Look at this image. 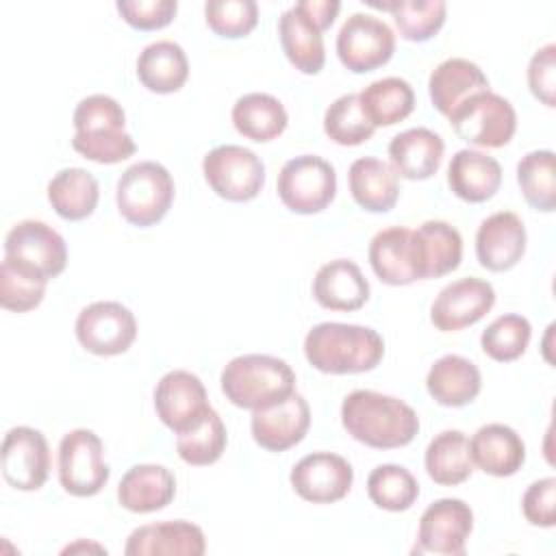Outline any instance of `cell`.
<instances>
[{"mask_svg": "<svg viewBox=\"0 0 556 556\" xmlns=\"http://www.w3.org/2000/svg\"><path fill=\"white\" fill-rule=\"evenodd\" d=\"M324 30L298 7H289L278 20L282 52L302 74H319L326 63Z\"/></svg>", "mask_w": 556, "mask_h": 556, "instance_id": "27", "label": "cell"}, {"mask_svg": "<svg viewBox=\"0 0 556 556\" xmlns=\"http://www.w3.org/2000/svg\"><path fill=\"white\" fill-rule=\"evenodd\" d=\"M528 87L532 96L545 106H556V46L539 48L528 63Z\"/></svg>", "mask_w": 556, "mask_h": 556, "instance_id": "46", "label": "cell"}, {"mask_svg": "<svg viewBox=\"0 0 556 556\" xmlns=\"http://www.w3.org/2000/svg\"><path fill=\"white\" fill-rule=\"evenodd\" d=\"M471 530L473 510L469 508V504L458 497L434 500L421 513L415 552L463 556Z\"/></svg>", "mask_w": 556, "mask_h": 556, "instance_id": "13", "label": "cell"}, {"mask_svg": "<svg viewBox=\"0 0 556 556\" xmlns=\"http://www.w3.org/2000/svg\"><path fill=\"white\" fill-rule=\"evenodd\" d=\"M74 330L87 352L96 356H117L135 343L137 319L122 302L100 300L78 313Z\"/></svg>", "mask_w": 556, "mask_h": 556, "instance_id": "10", "label": "cell"}, {"mask_svg": "<svg viewBox=\"0 0 556 556\" xmlns=\"http://www.w3.org/2000/svg\"><path fill=\"white\" fill-rule=\"evenodd\" d=\"M354 202L369 213H389L400 198V182L393 167L376 156H361L348 172Z\"/></svg>", "mask_w": 556, "mask_h": 556, "instance_id": "30", "label": "cell"}, {"mask_svg": "<svg viewBox=\"0 0 556 556\" xmlns=\"http://www.w3.org/2000/svg\"><path fill=\"white\" fill-rule=\"evenodd\" d=\"M98 200V180L83 167H65L48 182V202L54 213L67 222L87 219L96 211Z\"/></svg>", "mask_w": 556, "mask_h": 556, "instance_id": "33", "label": "cell"}, {"mask_svg": "<svg viewBox=\"0 0 556 556\" xmlns=\"http://www.w3.org/2000/svg\"><path fill=\"white\" fill-rule=\"evenodd\" d=\"M48 278L20 261L7 258L0 265V304L13 313H26L41 304Z\"/></svg>", "mask_w": 556, "mask_h": 556, "instance_id": "38", "label": "cell"}, {"mask_svg": "<svg viewBox=\"0 0 556 556\" xmlns=\"http://www.w3.org/2000/svg\"><path fill=\"white\" fill-rule=\"evenodd\" d=\"M484 89H489V78L480 70V65L463 56L445 59L432 70L428 78V93L432 106L445 117L469 96Z\"/></svg>", "mask_w": 556, "mask_h": 556, "instance_id": "28", "label": "cell"}, {"mask_svg": "<svg viewBox=\"0 0 556 556\" xmlns=\"http://www.w3.org/2000/svg\"><path fill=\"white\" fill-rule=\"evenodd\" d=\"M424 465L428 476L441 486H456L473 473L469 439L460 430L439 432L426 447Z\"/></svg>", "mask_w": 556, "mask_h": 556, "instance_id": "35", "label": "cell"}, {"mask_svg": "<svg viewBox=\"0 0 556 556\" xmlns=\"http://www.w3.org/2000/svg\"><path fill=\"white\" fill-rule=\"evenodd\" d=\"M469 452L473 465L495 478L517 473L526 460L523 439L506 424H486L478 428L469 441Z\"/></svg>", "mask_w": 556, "mask_h": 556, "instance_id": "24", "label": "cell"}, {"mask_svg": "<svg viewBox=\"0 0 556 556\" xmlns=\"http://www.w3.org/2000/svg\"><path fill=\"white\" fill-rule=\"evenodd\" d=\"M321 30L330 28L339 9H341V2L339 0H300L295 2Z\"/></svg>", "mask_w": 556, "mask_h": 556, "instance_id": "48", "label": "cell"}, {"mask_svg": "<svg viewBox=\"0 0 556 556\" xmlns=\"http://www.w3.org/2000/svg\"><path fill=\"white\" fill-rule=\"evenodd\" d=\"M358 102L374 128L393 126L413 113L415 91L408 80L400 76H387L367 85L358 93Z\"/></svg>", "mask_w": 556, "mask_h": 556, "instance_id": "36", "label": "cell"}, {"mask_svg": "<svg viewBox=\"0 0 556 556\" xmlns=\"http://www.w3.org/2000/svg\"><path fill=\"white\" fill-rule=\"evenodd\" d=\"M426 389L441 406L458 408L478 397L482 389V376L469 358L445 354L428 369Z\"/></svg>", "mask_w": 556, "mask_h": 556, "instance_id": "29", "label": "cell"}, {"mask_svg": "<svg viewBox=\"0 0 556 556\" xmlns=\"http://www.w3.org/2000/svg\"><path fill=\"white\" fill-rule=\"evenodd\" d=\"M410 250L417 280L441 278L460 265L463 237L452 224L428 219L410 230Z\"/></svg>", "mask_w": 556, "mask_h": 556, "instance_id": "19", "label": "cell"}, {"mask_svg": "<svg viewBox=\"0 0 556 556\" xmlns=\"http://www.w3.org/2000/svg\"><path fill=\"white\" fill-rule=\"evenodd\" d=\"M202 172L208 187L228 202H250L265 185L263 161L243 146H217L202 159Z\"/></svg>", "mask_w": 556, "mask_h": 556, "instance_id": "8", "label": "cell"}, {"mask_svg": "<svg viewBox=\"0 0 556 556\" xmlns=\"http://www.w3.org/2000/svg\"><path fill=\"white\" fill-rule=\"evenodd\" d=\"M208 28L226 39H239L254 30L258 7L254 0H208L204 4Z\"/></svg>", "mask_w": 556, "mask_h": 556, "instance_id": "44", "label": "cell"}, {"mask_svg": "<svg viewBox=\"0 0 556 556\" xmlns=\"http://www.w3.org/2000/svg\"><path fill=\"white\" fill-rule=\"evenodd\" d=\"M341 424L352 439L376 450L404 447L419 432V417L413 406L371 389H356L345 395Z\"/></svg>", "mask_w": 556, "mask_h": 556, "instance_id": "1", "label": "cell"}, {"mask_svg": "<svg viewBox=\"0 0 556 556\" xmlns=\"http://www.w3.org/2000/svg\"><path fill=\"white\" fill-rule=\"evenodd\" d=\"M176 495V478L174 473L154 463H143L130 467L119 484L117 500L130 513H154L165 508Z\"/></svg>", "mask_w": 556, "mask_h": 556, "instance_id": "26", "label": "cell"}, {"mask_svg": "<svg viewBox=\"0 0 556 556\" xmlns=\"http://www.w3.org/2000/svg\"><path fill=\"white\" fill-rule=\"evenodd\" d=\"M517 182L526 202L543 213L556 208V169L552 150H532L517 163Z\"/></svg>", "mask_w": 556, "mask_h": 556, "instance_id": "39", "label": "cell"}, {"mask_svg": "<svg viewBox=\"0 0 556 556\" xmlns=\"http://www.w3.org/2000/svg\"><path fill=\"white\" fill-rule=\"evenodd\" d=\"M313 298L328 311H356L369 300V282L348 258L324 263L313 278Z\"/></svg>", "mask_w": 556, "mask_h": 556, "instance_id": "23", "label": "cell"}, {"mask_svg": "<svg viewBox=\"0 0 556 556\" xmlns=\"http://www.w3.org/2000/svg\"><path fill=\"white\" fill-rule=\"evenodd\" d=\"M289 480L302 500L313 504H332L350 493L354 469L339 454L313 452L293 465Z\"/></svg>", "mask_w": 556, "mask_h": 556, "instance_id": "15", "label": "cell"}, {"mask_svg": "<svg viewBox=\"0 0 556 556\" xmlns=\"http://www.w3.org/2000/svg\"><path fill=\"white\" fill-rule=\"evenodd\" d=\"M111 469L102 439L87 428L70 430L59 443V482L74 497H91L104 489Z\"/></svg>", "mask_w": 556, "mask_h": 556, "instance_id": "9", "label": "cell"}, {"mask_svg": "<svg viewBox=\"0 0 556 556\" xmlns=\"http://www.w3.org/2000/svg\"><path fill=\"white\" fill-rule=\"evenodd\" d=\"M226 443H228L226 426H224L222 417L217 415V410L211 408V413L204 417V421L200 426H195L189 432L178 434L176 450H178V456L187 465L204 467V465H213L222 458Z\"/></svg>", "mask_w": 556, "mask_h": 556, "instance_id": "41", "label": "cell"}, {"mask_svg": "<svg viewBox=\"0 0 556 556\" xmlns=\"http://www.w3.org/2000/svg\"><path fill=\"white\" fill-rule=\"evenodd\" d=\"M523 517L539 528H554L556 523V478L547 476L532 482L521 497Z\"/></svg>", "mask_w": 556, "mask_h": 556, "instance_id": "47", "label": "cell"}, {"mask_svg": "<svg viewBox=\"0 0 556 556\" xmlns=\"http://www.w3.org/2000/svg\"><path fill=\"white\" fill-rule=\"evenodd\" d=\"M367 495L378 508L389 513H402L415 504L419 495V484L406 467L384 463L371 469L367 478Z\"/></svg>", "mask_w": 556, "mask_h": 556, "instance_id": "40", "label": "cell"}, {"mask_svg": "<svg viewBox=\"0 0 556 556\" xmlns=\"http://www.w3.org/2000/svg\"><path fill=\"white\" fill-rule=\"evenodd\" d=\"M443 139L426 128H408L395 135L389 143V165L406 180H426L437 174L443 161Z\"/></svg>", "mask_w": 556, "mask_h": 556, "instance_id": "22", "label": "cell"}, {"mask_svg": "<svg viewBox=\"0 0 556 556\" xmlns=\"http://www.w3.org/2000/svg\"><path fill=\"white\" fill-rule=\"evenodd\" d=\"M72 148L102 165L122 163L135 154V139L126 132L122 104L106 93H91L74 109Z\"/></svg>", "mask_w": 556, "mask_h": 556, "instance_id": "3", "label": "cell"}, {"mask_svg": "<svg viewBox=\"0 0 556 556\" xmlns=\"http://www.w3.org/2000/svg\"><path fill=\"white\" fill-rule=\"evenodd\" d=\"M304 356L321 374H363L378 367L384 341L367 326L321 321L306 332Z\"/></svg>", "mask_w": 556, "mask_h": 556, "instance_id": "2", "label": "cell"}, {"mask_svg": "<svg viewBox=\"0 0 556 556\" xmlns=\"http://www.w3.org/2000/svg\"><path fill=\"white\" fill-rule=\"evenodd\" d=\"M395 52L391 26L369 13H352L337 35V56L354 74L382 67Z\"/></svg>", "mask_w": 556, "mask_h": 556, "instance_id": "11", "label": "cell"}, {"mask_svg": "<svg viewBox=\"0 0 556 556\" xmlns=\"http://www.w3.org/2000/svg\"><path fill=\"white\" fill-rule=\"evenodd\" d=\"M369 263L374 274L393 287H404L417 280L410 250V228L391 226L374 235L369 250Z\"/></svg>", "mask_w": 556, "mask_h": 556, "instance_id": "32", "label": "cell"}, {"mask_svg": "<svg viewBox=\"0 0 556 556\" xmlns=\"http://www.w3.org/2000/svg\"><path fill=\"white\" fill-rule=\"evenodd\" d=\"M311 426V408L302 393L293 391L289 397L252 410V439L267 452H285L298 445Z\"/></svg>", "mask_w": 556, "mask_h": 556, "instance_id": "18", "label": "cell"}, {"mask_svg": "<svg viewBox=\"0 0 556 556\" xmlns=\"http://www.w3.org/2000/svg\"><path fill=\"white\" fill-rule=\"evenodd\" d=\"M204 552L202 528L185 519L139 526L124 545L126 556H202Z\"/></svg>", "mask_w": 556, "mask_h": 556, "instance_id": "21", "label": "cell"}, {"mask_svg": "<svg viewBox=\"0 0 556 556\" xmlns=\"http://www.w3.org/2000/svg\"><path fill=\"white\" fill-rule=\"evenodd\" d=\"M495 304V289L482 278H460L445 285L430 306V321L441 332L463 330L480 321Z\"/></svg>", "mask_w": 556, "mask_h": 556, "instance_id": "16", "label": "cell"}, {"mask_svg": "<svg viewBox=\"0 0 556 556\" xmlns=\"http://www.w3.org/2000/svg\"><path fill=\"white\" fill-rule=\"evenodd\" d=\"M369 4L389 11L406 41H428L434 37L441 30L447 13V4L443 0H393Z\"/></svg>", "mask_w": 556, "mask_h": 556, "instance_id": "37", "label": "cell"}, {"mask_svg": "<svg viewBox=\"0 0 556 556\" xmlns=\"http://www.w3.org/2000/svg\"><path fill=\"white\" fill-rule=\"evenodd\" d=\"M0 469L7 484L17 491H37L50 473V447L46 437L30 426L11 428L0 447Z\"/></svg>", "mask_w": 556, "mask_h": 556, "instance_id": "14", "label": "cell"}, {"mask_svg": "<svg viewBox=\"0 0 556 556\" xmlns=\"http://www.w3.org/2000/svg\"><path fill=\"white\" fill-rule=\"evenodd\" d=\"M447 117L454 132L478 148H502L517 130L513 104L491 89L469 96Z\"/></svg>", "mask_w": 556, "mask_h": 556, "instance_id": "6", "label": "cell"}, {"mask_svg": "<svg viewBox=\"0 0 556 556\" xmlns=\"http://www.w3.org/2000/svg\"><path fill=\"white\" fill-rule=\"evenodd\" d=\"M530 337H532L530 321L523 315L508 313V315H500L482 330L480 345L489 358L497 363H510L526 352Z\"/></svg>", "mask_w": 556, "mask_h": 556, "instance_id": "42", "label": "cell"}, {"mask_svg": "<svg viewBox=\"0 0 556 556\" xmlns=\"http://www.w3.org/2000/svg\"><path fill=\"white\" fill-rule=\"evenodd\" d=\"M117 13L124 17L126 24H130L137 30H159L167 26L176 11V0H117L115 2Z\"/></svg>", "mask_w": 556, "mask_h": 556, "instance_id": "45", "label": "cell"}, {"mask_svg": "<svg viewBox=\"0 0 556 556\" xmlns=\"http://www.w3.org/2000/svg\"><path fill=\"white\" fill-rule=\"evenodd\" d=\"M447 185L465 202H486L502 185V165L486 152L471 148L458 150L447 165Z\"/></svg>", "mask_w": 556, "mask_h": 556, "instance_id": "25", "label": "cell"}, {"mask_svg": "<svg viewBox=\"0 0 556 556\" xmlns=\"http://www.w3.org/2000/svg\"><path fill=\"white\" fill-rule=\"evenodd\" d=\"M374 130L361 109L358 93L339 96L324 113V132L339 146H361L371 139Z\"/></svg>", "mask_w": 556, "mask_h": 556, "instance_id": "43", "label": "cell"}, {"mask_svg": "<svg viewBox=\"0 0 556 556\" xmlns=\"http://www.w3.org/2000/svg\"><path fill=\"white\" fill-rule=\"evenodd\" d=\"M137 78L154 93H174L189 78V59L176 41L161 39L146 46L137 56Z\"/></svg>", "mask_w": 556, "mask_h": 556, "instance_id": "31", "label": "cell"}, {"mask_svg": "<svg viewBox=\"0 0 556 556\" xmlns=\"http://www.w3.org/2000/svg\"><path fill=\"white\" fill-rule=\"evenodd\" d=\"M232 124L245 139L265 143L280 137L287 128L289 115L278 98L271 93L252 91L232 104Z\"/></svg>", "mask_w": 556, "mask_h": 556, "instance_id": "34", "label": "cell"}, {"mask_svg": "<svg viewBox=\"0 0 556 556\" xmlns=\"http://www.w3.org/2000/svg\"><path fill=\"white\" fill-rule=\"evenodd\" d=\"M115 202L128 224L139 228L154 226L174 202V178L161 163L139 161L119 176Z\"/></svg>", "mask_w": 556, "mask_h": 556, "instance_id": "5", "label": "cell"}, {"mask_svg": "<svg viewBox=\"0 0 556 556\" xmlns=\"http://www.w3.org/2000/svg\"><path fill=\"white\" fill-rule=\"evenodd\" d=\"M526 226L513 211H497L482 219L476 232L478 263L489 271L515 267L526 252Z\"/></svg>", "mask_w": 556, "mask_h": 556, "instance_id": "20", "label": "cell"}, {"mask_svg": "<svg viewBox=\"0 0 556 556\" xmlns=\"http://www.w3.org/2000/svg\"><path fill=\"white\" fill-rule=\"evenodd\" d=\"M4 256L39 269L48 280L67 265L65 239L46 222H17L4 237Z\"/></svg>", "mask_w": 556, "mask_h": 556, "instance_id": "17", "label": "cell"}, {"mask_svg": "<svg viewBox=\"0 0 556 556\" xmlns=\"http://www.w3.org/2000/svg\"><path fill=\"white\" fill-rule=\"evenodd\" d=\"M211 408L204 382L187 369H172L156 382L154 410L174 434L200 426Z\"/></svg>", "mask_w": 556, "mask_h": 556, "instance_id": "12", "label": "cell"}, {"mask_svg": "<svg viewBox=\"0 0 556 556\" xmlns=\"http://www.w3.org/2000/svg\"><path fill=\"white\" fill-rule=\"evenodd\" d=\"M222 391L239 408H267L295 391V374L287 361L269 354H241L219 376Z\"/></svg>", "mask_w": 556, "mask_h": 556, "instance_id": "4", "label": "cell"}, {"mask_svg": "<svg viewBox=\"0 0 556 556\" xmlns=\"http://www.w3.org/2000/svg\"><path fill=\"white\" fill-rule=\"evenodd\" d=\"M278 198L298 215L321 213L337 193L334 167L315 154L289 159L276 180Z\"/></svg>", "mask_w": 556, "mask_h": 556, "instance_id": "7", "label": "cell"}]
</instances>
